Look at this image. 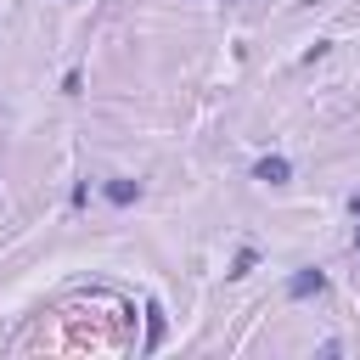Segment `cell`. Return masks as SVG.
<instances>
[{
    "mask_svg": "<svg viewBox=\"0 0 360 360\" xmlns=\"http://www.w3.org/2000/svg\"><path fill=\"white\" fill-rule=\"evenodd\" d=\"M141 180H129V174H112V180H101V197L112 202V208H129V202H141Z\"/></svg>",
    "mask_w": 360,
    "mask_h": 360,
    "instance_id": "3957f363",
    "label": "cell"
},
{
    "mask_svg": "<svg viewBox=\"0 0 360 360\" xmlns=\"http://www.w3.org/2000/svg\"><path fill=\"white\" fill-rule=\"evenodd\" d=\"M349 214H360V191H349Z\"/></svg>",
    "mask_w": 360,
    "mask_h": 360,
    "instance_id": "ba28073f",
    "label": "cell"
},
{
    "mask_svg": "<svg viewBox=\"0 0 360 360\" xmlns=\"http://www.w3.org/2000/svg\"><path fill=\"white\" fill-rule=\"evenodd\" d=\"M321 292H326V270H321V264H304V270L287 276V298H292V304H298V298H321Z\"/></svg>",
    "mask_w": 360,
    "mask_h": 360,
    "instance_id": "6da1fadb",
    "label": "cell"
},
{
    "mask_svg": "<svg viewBox=\"0 0 360 360\" xmlns=\"http://www.w3.org/2000/svg\"><path fill=\"white\" fill-rule=\"evenodd\" d=\"M158 343H163V309H158V304H146V343H141V349L152 354Z\"/></svg>",
    "mask_w": 360,
    "mask_h": 360,
    "instance_id": "5b68a950",
    "label": "cell"
},
{
    "mask_svg": "<svg viewBox=\"0 0 360 360\" xmlns=\"http://www.w3.org/2000/svg\"><path fill=\"white\" fill-rule=\"evenodd\" d=\"M79 90H84V73L68 68V73H62V96H79Z\"/></svg>",
    "mask_w": 360,
    "mask_h": 360,
    "instance_id": "8992f818",
    "label": "cell"
},
{
    "mask_svg": "<svg viewBox=\"0 0 360 360\" xmlns=\"http://www.w3.org/2000/svg\"><path fill=\"white\" fill-rule=\"evenodd\" d=\"M349 248H354V259H360V214H354V236H349Z\"/></svg>",
    "mask_w": 360,
    "mask_h": 360,
    "instance_id": "52a82bcc",
    "label": "cell"
},
{
    "mask_svg": "<svg viewBox=\"0 0 360 360\" xmlns=\"http://www.w3.org/2000/svg\"><path fill=\"white\" fill-rule=\"evenodd\" d=\"M253 270H259V248H236V259H231V270H225V276H231V281H242V276H253Z\"/></svg>",
    "mask_w": 360,
    "mask_h": 360,
    "instance_id": "277c9868",
    "label": "cell"
},
{
    "mask_svg": "<svg viewBox=\"0 0 360 360\" xmlns=\"http://www.w3.org/2000/svg\"><path fill=\"white\" fill-rule=\"evenodd\" d=\"M253 180H259V186H287V180H292V163H287L281 152H264V158L253 163Z\"/></svg>",
    "mask_w": 360,
    "mask_h": 360,
    "instance_id": "7a4b0ae2",
    "label": "cell"
}]
</instances>
